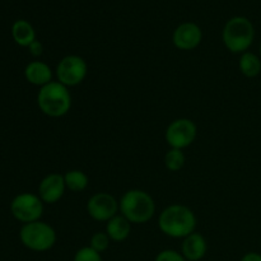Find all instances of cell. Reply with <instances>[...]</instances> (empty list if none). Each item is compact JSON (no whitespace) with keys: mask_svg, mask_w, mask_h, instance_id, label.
Segmentation results:
<instances>
[{"mask_svg":"<svg viewBox=\"0 0 261 261\" xmlns=\"http://www.w3.org/2000/svg\"><path fill=\"white\" fill-rule=\"evenodd\" d=\"M106 232L114 242H122L132 233V223L122 214H116L106 222Z\"/></svg>","mask_w":261,"mask_h":261,"instance_id":"14","label":"cell"},{"mask_svg":"<svg viewBox=\"0 0 261 261\" xmlns=\"http://www.w3.org/2000/svg\"><path fill=\"white\" fill-rule=\"evenodd\" d=\"M198 134V127L195 122L186 117L176 119L167 126L165 138L170 148L184 150L190 147Z\"/></svg>","mask_w":261,"mask_h":261,"instance_id":"8","label":"cell"},{"mask_svg":"<svg viewBox=\"0 0 261 261\" xmlns=\"http://www.w3.org/2000/svg\"><path fill=\"white\" fill-rule=\"evenodd\" d=\"M73 261H102V256L91 246H84L75 252Z\"/></svg>","mask_w":261,"mask_h":261,"instance_id":"20","label":"cell"},{"mask_svg":"<svg viewBox=\"0 0 261 261\" xmlns=\"http://www.w3.org/2000/svg\"><path fill=\"white\" fill-rule=\"evenodd\" d=\"M66 189L73 193H81L88 188L89 178L87 173L81 170H70L64 175Z\"/></svg>","mask_w":261,"mask_h":261,"instance_id":"17","label":"cell"},{"mask_svg":"<svg viewBox=\"0 0 261 261\" xmlns=\"http://www.w3.org/2000/svg\"><path fill=\"white\" fill-rule=\"evenodd\" d=\"M201 41H203V31L194 22L181 23L172 33V43L178 50H194L200 45Z\"/></svg>","mask_w":261,"mask_h":261,"instance_id":"10","label":"cell"},{"mask_svg":"<svg viewBox=\"0 0 261 261\" xmlns=\"http://www.w3.org/2000/svg\"><path fill=\"white\" fill-rule=\"evenodd\" d=\"M222 40L229 53H246L255 40L254 24L249 18L242 17V15L232 17L224 24Z\"/></svg>","mask_w":261,"mask_h":261,"instance_id":"4","label":"cell"},{"mask_svg":"<svg viewBox=\"0 0 261 261\" xmlns=\"http://www.w3.org/2000/svg\"><path fill=\"white\" fill-rule=\"evenodd\" d=\"M208 244L203 234L193 232L188 237L182 239L181 254L188 261H200L205 256Z\"/></svg>","mask_w":261,"mask_h":261,"instance_id":"12","label":"cell"},{"mask_svg":"<svg viewBox=\"0 0 261 261\" xmlns=\"http://www.w3.org/2000/svg\"><path fill=\"white\" fill-rule=\"evenodd\" d=\"M119 212V201L109 193H96L87 201V213L97 222H109Z\"/></svg>","mask_w":261,"mask_h":261,"instance_id":"9","label":"cell"},{"mask_svg":"<svg viewBox=\"0 0 261 261\" xmlns=\"http://www.w3.org/2000/svg\"><path fill=\"white\" fill-rule=\"evenodd\" d=\"M38 109L48 117H63L70 111L71 94L68 87L53 81L41 87L37 94Z\"/></svg>","mask_w":261,"mask_h":261,"instance_id":"3","label":"cell"},{"mask_svg":"<svg viewBox=\"0 0 261 261\" xmlns=\"http://www.w3.org/2000/svg\"><path fill=\"white\" fill-rule=\"evenodd\" d=\"M43 201L36 194H18L10 203V213L23 224L40 221L43 214Z\"/></svg>","mask_w":261,"mask_h":261,"instance_id":"7","label":"cell"},{"mask_svg":"<svg viewBox=\"0 0 261 261\" xmlns=\"http://www.w3.org/2000/svg\"><path fill=\"white\" fill-rule=\"evenodd\" d=\"M259 53H260V58H261V42H260V47H259Z\"/></svg>","mask_w":261,"mask_h":261,"instance_id":"24","label":"cell"},{"mask_svg":"<svg viewBox=\"0 0 261 261\" xmlns=\"http://www.w3.org/2000/svg\"><path fill=\"white\" fill-rule=\"evenodd\" d=\"M12 37L17 45L28 47L33 41H36V31L33 25L25 19H18L12 25Z\"/></svg>","mask_w":261,"mask_h":261,"instance_id":"15","label":"cell"},{"mask_svg":"<svg viewBox=\"0 0 261 261\" xmlns=\"http://www.w3.org/2000/svg\"><path fill=\"white\" fill-rule=\"evenodd\" d=\"M88 74V65L82 56L66 55L58 63L55 75L58 82L65 87L79 86Z\"/></svg>","mask_w":261,"mask_h":261,"instance_id":"6","label":"cell"},{"mask_svg":"<svg viewBox=\"0 0 261 261\" xmlns=\"http://www.w3.org/2000/svg\"><path fill=\"white\" fill-rule=\"evenodd\" d=\"M66 190L64 175L50 173L41 180L38 185V196L45 204H55L64 196Z\"/></svg>","mask_w":261,"mask_h":261,"instance_id":"11","label":"cell"},{"mask_svg":"<svg viewBox=\"0 0 261 261\" xmlns=\"http://www.w3.org/2000/svg\"><path fill=\"white\" fill-rule=\"evenodd\" d=\"M185 154L181 149L170 148L165 154V166L171 172H178L185 166Z\"/></svg>","mask_w":261,"mask_h":261,"instance_id":"18","label":"cell"},{"mask_svg":"<svg viewBox=\"0 0 261 261\" xmlns=\"http://www.w3.org/2000/svg\"><path fill=\"white\" fill-rule=\"evenodd\" d=\"M154 261H188V260L182 256L181 252L176 251V250L166 249V250H162L161 252H158Z\"/></svg>","mask_w":261,"mask_h":261,"instance_id":"21","label":"cell"},{"mask_svg":"<svg viewBox=\"0 0 261 261\" xmlns=\"http://www.w3.org/2000/svg\"><path fill=\"white\" fill-rule=\"evenodd\" d=\"M240 261H261V254L259 252H247Z\"/></svg>","mask_w":261,"mask_h":261,"instance_id":"23","label":"cell"},{"mask_svg":"<svg viewBox=\"0 0 261 261\" xmlns=\"http://www.w3.org/2000/svg\"><path fill=\"white\" fill-rule=\"evenodd\" d=\"M24 76L28 83L37 87H43L53 82V69L50 65L41 60H33L24 68Z\"/></svg>","mask_w":261,"mask_h":261,"instance_id":"13","label":"cell"},{"mask_svg":"<svg viewBox=\"0 0 261 261\" xmlns=\"http://www.w3.org/2000/svg\"><path fill=\"white\" fill-rule=\"evenodd\" d=\"M28 51H30L31 55L33 58H40L43 54V45L40 42V41H33L30 46H28Z\"/></svg>","mask_w":261,"mask_h":261,"instance_id":"22","label":"cell"},{"mask_svg":"<svg viewBox=\"0 0 261 261\" xmlns=\"http://www.w3.org/2000/svg\"><path fill=\"white\" fill-rule=\"evenodd\" d=\"M239 69L246 78H255L261 73V58L256 54L246 51L240 56Z\"/></svg>","mask_w":261,"mask_h":261,"instance_id":"16","label":"cell"},{"mask_svg":"<svg viewBox=\"0 0 261 261\" xmlns=\"http://www.w3.org/2000/svg\"><path fill=\"white\" fill-rule=\"evenodd\" d=\"M120 214L132 224H143L149 222L155 213V203L152 196L144 190L132 189L124 193L119 200Z\"/></svg>","mask_w":261,"mask_h":261,"instance_id":"2","label":"cell"},{"mask_svg":"<svg viewBox=\"0 0 261 261\" xmlns=\"http://www.w3.org/2000/svg\"><path fill=\"white\" fill-rule=\"evenodd\" d=\"M195 213L182 204H171L166 206L158 217V228L171 239H185L195 232Z\"/></svg>","mask_w":261,"mask_h":261,"instance_id":"1","label":"cell"},{"mask_svg":"<svg viewBox=\"0 0 261 261\" xmlns=\"http://www.w3.org/2000/svg\"><path fill=\"white\" fill-rule=\"evenodd\" d=\"M110 240L109 234L106 232H96L93 236L91 237V241H89V246L93 250H96L97 252L102 254V252L106 251L110 246Z\"/></svg>","mask_w":261,"mask_h":261,"instance_id":"19","label":"cell"},{"mask_svg":"<svg viewBox=\"0 0 261 261\" xmlns=\"http://www.w3.org/2000/svg\"><path fill=\"white\" fill-rule=\"evenodd\" d=\"M19 240L24 247L35 252H45L56 244V232L48 223L42 221L23 224L19 231Z\"/></svg>","mask_w":261,"mask_h":261,"instance_id":"5","label":"cell"}]
</instances>
